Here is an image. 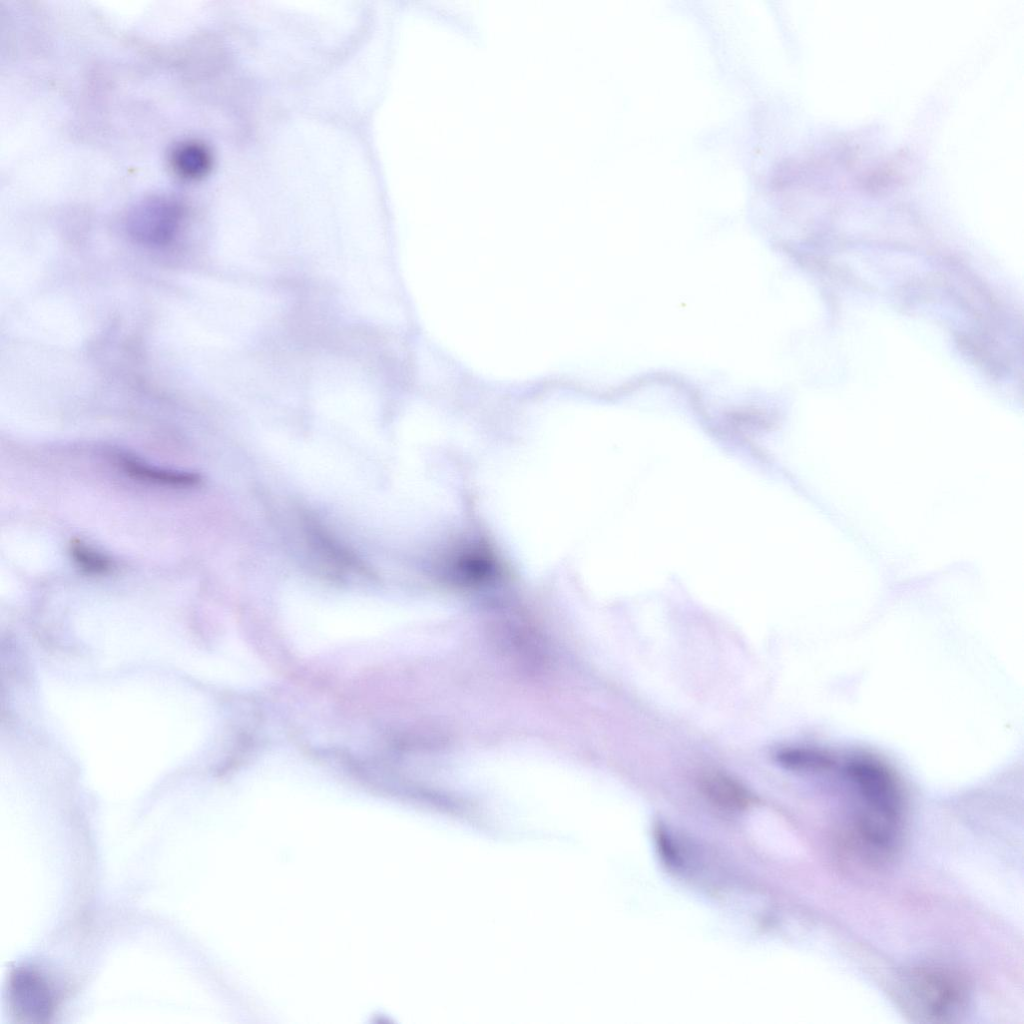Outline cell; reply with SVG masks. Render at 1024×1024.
Masks as SVG:
<instances>
[{
	"label": "cell",
	"instance_id": "obj_5",
	"mask_svg": "<svg viewBox=\"0 0 1024 1024\" xmlns=\"http://www.w3.org/2000/svg\"><path fill=\"white\" fill-rule=\"evenodd\" d=\"M119 464L130 478L149 484L185 488L199 482L198 475L194 473L158 468L128 457L121 458Z\"/></svg>",
	"mask_w": 1024,
	"mask_h": 1024
},
{
	"label": "cell",
	"instance_id": "obj_7",
	"mask_svg": "<svg viewBox=\"0 0 1024 1024\" xmlns=\"http://www.w3.org/2000/svg\"><path fill=\"white\" fill-rule=\"evenodd\" d=\"M69 552L75 565L88 575H105L113 567L109 557L80 540L71 543Z\"/></svg>",
	"mask_w": 1024,
	"mask_h": 1024
},
{
	"label": "cell",
	"instance_id": "obj_6",
	"mask_svg": "<svg viewBox=\"0 0 1024 1024\" xmlns=\"http://www.w3.org/2000/svg\"><path fill=\"white\" fill-rule=\"evenodd\" d=\"M701 790L714 804L726 809H741L750 802V795L738 781L721 772H709L700 780Z\"/></svg>",
	"mask_w": 1024,
	"mask_h": 1024
},
{
	"label": "cell",
	"instance_id": "obj_1",
	"mask_svg": "<svg viewBox=\"0 0 1024 1024\" xmlns=\"http://www.w3.org/2000/svg\"><path fill=\"white\" fill-rule=\"evenodd\" d=\"M900 1001L910 1015L925 1022H947L960 1016L968 989L956 973L926 967L910 972L901 983Z\"/></svg>",
	"mask_w": 1024,
	"mask_h": 1024
},
{
	"label": "cell",
	"instance_id": "obj_3",
	"mask_svg": "<svg viewBox=\"0 0 1024 1024\" xmlns=\"http://www.w3.org/2000/svg\"><path fill=\"white\" fill-rule=\"evenodd\" d=\"M8 998L15 1015L24 1022H46L56 1008V994L51 984L32 967H17L11 972Z\"/></svg>",
	"mask_w": 1024,
	"mask_h": 1024
},
{
	"label": "cell",
	"instance_id": "obj_4",
	"mask_svg": "<svg viewBox=\"0 0 1024 1024\" xmlns=\"http://www.w3.org/2000/svg\"><path fill=\"white\" fill-rule=\"evenodd\" d=\"M170 165L178 177L190 181L199 180L211 171L213 155L206 144L197 140H185L171 150Z\"/></svg>",
	"mask_w": 1024,
	"mask_h": 1024
},
{
	"label": "cell",
	"instance_id": "obj_2",
	"mask_svg": "<svg viewBox=\"0 0 1024 1024\" xmlns=\"http://www.w3.org/2000/svg\"><path fill=\"white\" fill-rule=\"evenodd\" d=\"M183 207L169 196H150L136 203L129 211L126 227L137 242L150 246L168 243L178 231Z\"/></svg>",
	"mask_w": 1024,
	"mask_h": 1024
}]
</instances>
